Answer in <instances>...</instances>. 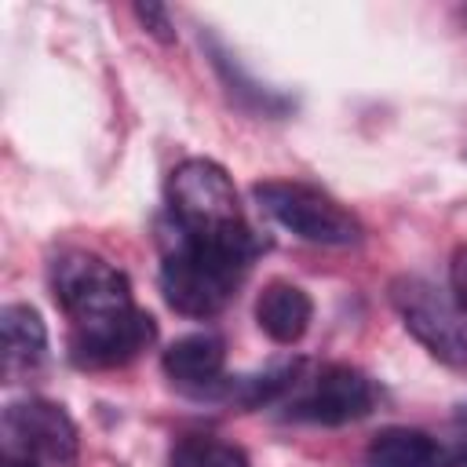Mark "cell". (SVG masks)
I'll return each mask as SVG.
<instances>
[{
    "label": "cell",
    "instance_id": "6da1fadb",
    "mask_svg": "<svg viewBox=\"0 0 467 467\" xmlns=\"http://www.w3.org/2000/svg\"><path fill=\"white\" fill-rule=\"evenodd\" d=\"M259 248L263 241L255 237L252 226L241 234L204 237L168 223L161 237V292L168 306L186 317L219 314L234 299Z\"/></svg>",
    "mask_w": 467,
    "mask_h": 467
},
{
    "label": "cell",
    "instance_id": "7a4b0ae2",
    "mask_svg": "<svg viewBox=\"0 0 467 467\" xmlns=\"http://www.w3.org/2000/svg\"><path fill=\"white\" fill-rule=\"evenodd\" d=\"M390 306L405 332L441 365L467 368V306L420 274H401L390 281Z\"/></svg>",
    "mask_w": 467,
    "mask_h": 467
},
{
    "label": "cell",
    "instance_id": "3957f363",
    "mask_svg": "<svg viewBox=\"0 0 467 467\" xmlns=\"http://www.w3.org/2000/svg\"><path fill=\"white\" fill-rule=\"evenodd\" d=\"M51 288L73 325L69 332L99 328L135 310L124 270H117L95 252H62L51 263Z\"/></svg>",
    "mask_w": 467,
    "mask_h": 467
},
{
    "label": "cell",
    "instance_id": "277c9868",
    "mask_svg": "<svg viewBox=\"0 0 467 467\" xmlns=\"http://www.w3.org/2000/svg\"><path fill=\"white\" fill-rule=\"evenodd\" d=\"M168 223L186 234H241L248 230L234 179L223 164L208 157H190L175 164L168 179Z\"/></svg>",
    "mask_w": 467,
    "mask_h": 467
},
{
    "label": "cell",
    "instance_id": "5b68a950",
    "mask_svg": "<svg viewBox=\"0 0 467 467\" xmlns=\"http://www.w3.org/2000/svg\"><path fill=\"white\" fill-rule=\"evenodd\" d=\"M259 208L285 226L288 234H296L306 244H321V248H350L361 241V223L354 212H347L336 197H328L325 190L299 182V179H266L252 186Z\"/></svg>",
    "mask_w": 467,
    "mask_h": 467
},
{
    "label": "cell",
    "instance_id": "8992f818",
    "mask_svg": "<svg viewBox=\"0 0 467 467\" xmlns=\"http://www.w3.org/2000/svg\"><path fill=\"white\" fill-rule=\"evenodd\" d=\"M7 460H26L36 467H69L77 460V423L69 412L44 398L11 401L0 420Z\"/></svg>",
    "mask_w": 467,
    "mask_h": 467
},
{
    "label": "cell",
    "instance_id": "52a82bcc",
    "mask_svg": "<svg viewBox=\"0 0 467 467\" xmlns=\"http://www.w3.org/2000/svg\"><path fill=\"white\" fill-rule=\"evenodd\" d=\"M372 409H376V383L361 368L325 365L321 372L310 376V383L296 398L292 416L325 423V427H339V423H354V420L368 416Z\"/></svg>",
    "mask_w": 467,
    "mask_h": 467
},
{
    "label": "cell",
    "instance_id": "ba28073f",
    "mask_svg": "<svg viewBox=\"0 0 467 467\" xmlns=\"http://www.w3.org/2000/svg\"><path fill=\"white\" fill-rule=\"evenodd\" d=\"M157 339V321L146 310H131L109 325L69 332V358L80 368H117L139 358Z\"/></svg>",
    "mask_w": 467,
    "mask_h": 467
},
{
    "label": "cell",
    "instance_id": "9c48e42d",
    "mask_svg": "<svg viewBox=\"0 0 467 467\" xmlns=\"http://www.w3.org/2000/svg\"><path fill=\"white\" fill-rule=\"evenodd\" d=\"M368 467H467V445H441L416 427H387L365 449Z\"/></svg>",
    "mask_w": 467,
    "mask_h": 467
},
{
    "label": "cell",
    "instance_id": "30bf717a",
    "mask_svg": "<svg viewBox=\"0 0 467 467\" xmlns=\"http://www.w3.org/2000/svg\"><path fill=\"white\" fill-rule=\"evenodd\" d=\"M255 321L274 343L292 347L306 336L314 321V299L306 296V288L292 281H270L255 299Z\"/></svg>",
    "mask_w": 467,
    "mask_h": 467
},
{
    "label": "cell",
    "instance_id": "8fae6325",
    "mask_svg": "<svg viewBox=\"0 0 467 467\" xmlns=\"http://www.w3.org/2000/svg\"><path fill=\"white\" fill-rule=\"evenodd\" d=\"M164 372L168 379L193 387L197 394H204L215 379H223V365H226V347L219 336L212 332H190L182 339H175L164 350Z\"/></svg>",
    "mask_w": 467,
    "mask_h": 467
},
{
    "label": "cell",
    "instance_id": "7c38bea8",
    "mask_svg": "<svg viewBox=\"0 0 467 467\" xmlns=\"http://www.w3.org/2000/svg\"><path fill=\"white\" fill-rule=\"evenodd\" d=\"M0 339H4V372H29L47 358V325L40 310L29 303H7L0 310Z\"/></svg>",
    "mask_w": 467,
    "mask_h": 467
},
{
    "label": "cell",
    "instance_id": "4fadbf2b",
    "mask_svg": "<svg viewBox=\"0 0 467 467\" xmlns=\"http://www.w3.org/2000/svg\"><path fill=\"white\" fill-rule=\"evenodd\" d=\"M204 40V47H208V55H212V66L219 69V77H223V84L230 88V95L244 106V109H255V113H266V117H281V113H288V99L285 95H277V91H270L266 84H259L255 77H248L244 73V66L208 33V36H201Z\"/></svg>",
    "mask_w": 467,
    "mask_h": 467
},
{
    "label": "cell",
    "instance_id": "5bb4252c",
    "mask_svg": "<svg viewBox=\"0 0 467 467\" xmlns=\"http://www.w3.org/2000/svg\"><path fill=\"white\" fill-rule=\"evenodd\" d=\"M168 467H252L244 449L212 434H190L171 449Z\"/></svg>",
    "mask_w": 467,
    "mask_h": 467
},
{
    "label": "cell",
    "instance_id": "9a60e30c",
    "mask_svg": "<svg viewBox=\"0 0 467 467\" xmlns=\"http://www.w3.org/2000/svg\"><path fill=\"white\" fill-rule=\"evenodd\" d=\"M135 18L146 26V33L153 40H161V44L175 40V22H171L168 7H161V4H135Z\"/></svg>",
    "mask_w": 467,
    "mask_h": 467
},
{
    "label": "cell",
    "instance_id": "2e32d148",
    "mask_svg": "<svg viewBox=\"0 0 467 467\" xmlns=\"http://www.w3.org/2000/svg\"><path fill=\"white\" fill-rule=\"evenodd\" d=\"M449 281H452V296L467 306V244H463V248H456L452 266H449Z\"/></svg>",
    "mask_w": 467,
    "mask_h": 467
},
{
    "label": "cell",
    "instance_id": "e0dca14e",
    "mask_svg": "<svg viewBox=\"0 0 467 467\" xmlns=\"http://www.w3.org/2000/svg\"><path fill=\"white\" fill-rule=\"evenodd\" d=\"M4 467H36V463H26V460H7Z\"/></svg>",
    "mask_w": 467,
    "mask_h": 467
},
{
    "label": "cell",
    "instance_id": "ac0fdd59",
    "mask_svg": "<svg viewBox=\"0 0 467 467\" xmlns=\"http://www.w3.org/2000/svg\"><path fill=\"white\" fill-rule=\"evenodd\" d=\"M463 157H467V153H463Z\"/></svg>",
    "mask_w": 467,
    "mask_h": 467
}]
</instances>
